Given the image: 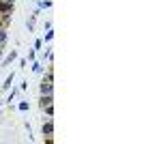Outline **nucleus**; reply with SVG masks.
Masks as SVG:
<instances>
[{"label": "nucleus", "instance_id": "nucleus-2", "mask_svg": "<svg viewBox=\"0 0 161 144\" xmlns=\"http://www.w3.org/2000/svg\"><path fill=\"white\" fill-rule=\"evenodd\" d=\"M43 133H47V136H49V133H52V123H47V125H45V127H43Z\"/></svg>", "mask_w": 161, "mask_h": 144}, {"label": "nucleus", "instance_id": "nucleus-1", "mask_svg": "<svg viewBox=\"0 0 161 144\" xmlns=\"http://www.w3.org/2000/svg\"><path fill=\"white\" fill-rule=\"evenodd\" d=\"M41 91H43V95L47 93H52V78H47V80H43V84H41Z\"/></svg>", "mask_w": 161, "mask_h": 144}]
</instances>
